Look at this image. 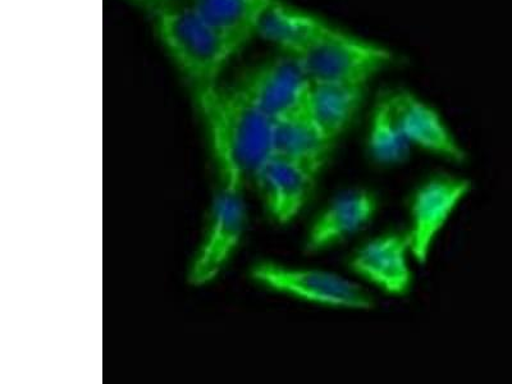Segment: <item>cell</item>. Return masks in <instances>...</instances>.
Instances as JSON below:
<instances>
[{
	"instance_id": "cell-5",
	"label": "cell",
	"mask_w": 512,
	"mask_h": 384,
	"mask_svg": "<svg viewBox=\"0 0 512 384\" xmlns=\"http://www.w3.org/2000/svg\"><path fill=\"white\" fill-rule=\"evenodd\" d=\"M246 222L244 187L219 181L207 231L187 273L192 287L208 286L221 276L244 239Z\"/></svg>"
},
{
	"instance_id": "cell-4",
	"label": "cell",
	"mask_w": 512,
	"mask_h": 384,
	"mask_svg": "<svg viewBox=\"0 0 512 384\" xmlns=\"http://www.w3.org/2000/svg\"><path fill=\"white\" fill-rule=\"evenodd\" d=\"M251 278L277 294L324 308L369 312L377 306L359 282L326 269L260 262L251 269Z\"/></svg>"
},
{
	"instance_id": "cell-14",
	"label": "cell",
	"mask_w": 512,
	"mask_h": 384,
	"mask_svg": "<svg viewBox=\"0 0 512 384\" xmlns=\"http://www.w3.org/2000/svg\"><path fill=\"white\" fill-rule=\"evenodd\" d=\"M333 145L306 112L274 122L273 155L297 164L314 177L326 167Z\"/></svg>"
},
{
	"instance_id": "cell-9",
	"label": "cell",
	"mask_w": 512,
	"mask_h": 384,
	"mask_svg": "<svg viewBox=\"0 0 512 384\" xmlns=\"http://www.w3.org/2000/svg\"><path fill=\"white\" fill-rule=\"evenodd\" d=\"M388 96L411 148L455 164L468 162L465 146L433 105L406 89L388 91Z\"/></svg>"
},
{
	"instance_id": "cell-3",
	"label": "cell",
	"mask_w": 512,
	"mask_h": 384,
	"mask_svg": "<svg viewBox=\"0 0 512 384\" xmlns=\"http://www.w3.org/2000/svg\"><path fill=\"white\" fill-rule=\"evenodd\" d=\"M296 58L314 84L359 86H367L397 62V54L387 45L337 26Z\"/></svg>"
},
{
	"instance_id": "cell-1",
	"label": "cell",
	"mask_w": 512,
	"mask_h": 384,
	"mask_svg": "<svg viewBox=\"0 0 512 384\" xmlns=\"http://www.w3.org/2000/svg\"><path fill=\"white\" fill-rule=\"evenodd\" d=\"M219 181L245 187L272 158L274 122L239 88L196 91Z\"/></svg>"
},
{
	"instance_id": "cell-2",
	"label": "cell",
	"mask_w": 512,
	"mask_h": 384,
	"mask_svg": "<svg viewBox=\"0 0 512 384\" xmlns=\"http://www.w3.org/2000/svg\"><path fill=\"white\" fill-rule=\"evenodd\" d=\"M157 30L163 47L194 82L196 91L216 86L235 54L230 44L186 4L167 3L158 8Z\"/></svg>"
},
{
	"instance_id": "cell-10",
	"label": "cell",
	"mask_w": 512,
	"mask_h": 384,
	"mask_svg": "<svg viewBox=\"0 0 512 384\" xmlns=\"http://www.w3.org/2000/svg\"><path fill=\"white\" fill-rule=\"evenodd\" d=\"M378 209V196L373 191L352 189L342 192L309 227L304 244L306 253H323L358 235L374 221Z\"/></svg>"
},
{
	"instance_id": "cell-7",
	"label": "cell",
	"mask_w": 512,
	"mask_h": 384,
	"mask_svg": "<svg viewBox=\"0 0 512 384\" xmlns=\"http://www.w3.org/2000/svg\"><path fill=\"white\" fill-rule=\"evenodd\" d=\"M312 85L299 59L282 53L256 67L237 88L277 122L305 113Z\"/></svg>"
},
{
	"instance_id": "cell-6",
	"label": "cell",
	"mask_w": 512,
	"mask_h": 384,
	"mask_svg": "<svg viewBox=\"0 0 512 384\" xmlns=\"http://www.w3.org/2000/svg\"><path fill=\"white\" fill-rule=\"evenodd\" d=\"M468 177L436 175L416 187L409 203V227L406 235L414 262L425 265L434 245L460 205L473 191Z\"/></svg>"
},
{
	"instance_id": "cell-17",
	"label": "cell",
	"mask_w": 512,
	"mask_h": 384,
	"mask_svg": "<svg viewBox=\"0 0 512 384\" xmlns=\"http://www.w3.org/2000/svg\"><path fill=\"white\" fill-rule=\"evenodd\" d=\"M131 2L144 4V6H159L160 8L167 4L169 0H131Z\"/></svg>"
},
{
	"instance_id": "cell-11",
	"label": "cell",
	"mask_w": 512,
	"mask_h": 384,
	"mask_svg": "<svg viewBox=\"0 0 512 384\" xmlns=\"http://www.w3.org/2000/svg\"><path fill=\"white\" fill-rule=\"evenodd\" d=\"M317 177L288 160L272 155L256 176L254 184L269 216L278 224L294 222L303 213Z\"/></svg>"
},
{
	"instance_id": "cell-15",
	"label": "cell",
	"mask_w": 512,
	"mask_h": 384,
	"mask_svg": "<svg viewBox=\"0 0 512 384\" xmlns=\"http://www.w3.org/2000/svg\"><path fill=\"white\" fill-rule=\"evenodd\" d=\"M365 88L367 86L313 82L305 112L320 132L336 144L358 117Z\"/></svg>"
},
{
	"instance_id": "cell-8",
	"label": "cell",
	"mask_w": 512,
	"mask_h": 384,
	"mask_svg": "<svg viewBox=\"0 0 512 384\" xmlns=\"http://www.w3.org/2000/svg\"><path fill=\"white\" fill-rule=\"evenodd\" d=\"M410 242L405 232H388L352 254L350 271L388 296L404 297L413 287ZM414 260V259H413Z\"/></svg>"
},
{
	"instance_id": "cell-13",
	"label": "cell",
	"mask_w": 512,
	"mask_h": 384,
	"mask_svg": "<svg viewBox=\"0 0 512 384\" xmlns=\"http://www.w3.org/2000/svg\"><path fill=\"white\" fill-rule=\"evenodd\" d=\"M274 0H176L194 9L230 44L233 52L256 35L260 20Z\"/></svg>"
},
{
	"instance_id": "cell-12",
	"label": "cell",
	"mask_w": 512,
	"mask_h": 384,
	"mask_svg": "<svg viewBox=\"0 0 512 384\" xmlns=\"http://www.w3.org/2000/svg\"><path fill=\"white\" fill-rule=\"evenodd\" d=\"M335 27L317 13L274 0L264 12L256 35L276 45L282 53L300 57Z\"/></svg>"
},
{
	"instance_id": "cell-16",
	"label": "cell",
	"mask_w": 512,
	"mask_h": 384,
	"mask_svg": "<svg viewBox=\"0 0 512 384\" xmlns=\"http://www.w3.org/2000/svg\"><path fill=\"white\" fill-rule=\"evenodd\" d=\"M367 148L370 158L379 166L393 167L408 162L411 145L393 111L390 96H379L370 116Z\"/></svg>"
}]
</instances>
